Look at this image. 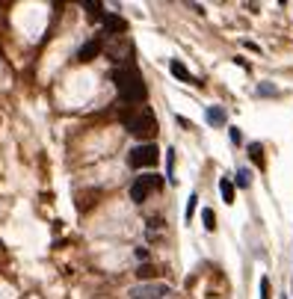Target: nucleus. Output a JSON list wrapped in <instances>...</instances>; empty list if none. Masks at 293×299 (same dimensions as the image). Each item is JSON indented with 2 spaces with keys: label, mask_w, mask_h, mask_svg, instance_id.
<instances>
[{
  "label": "nucleus",
  "mask_w": 293,
  "mask_h": 299,
  "mask_svg": "<svg viewBox=\"0 0 293 299\" xmlns=\"http://www.w3.org/2000/svg\"><path fill=\"white\" fill-rule=\"evenodd\" d=\"M260 299H269V278H260Z\"/></svg>",
  "instance_id": "obj_17"
},
{
  "label": "nucleus",
  "mask_w": 293,
  "mask_h": 299,
  "mask_svg": "<svg viewBox=\"0 0 293 299\" xmlns=\"http://www.w3.org/2000/svg\"><path fill=\"white\" fill-rule=\"evenodd\" d=\"M160 190H163V175H139L130 184V199L136 201V204H142L148 196H154Z\"/></svg>",
  "instance_id": "obj_3"
},
{
  "label": "nucleus",
  "mask_w": 293,
  "mask_h": 299,
  "mask_svg": "<svg viewBox=\"0 0 293 299\" xmlns=\"http://www.w3.org/2000/svg\"><path fill=\"white\" fill-rule=\"evenodd\" d=\"M163 293H169V287L166 284H139V287H133L130 290V299H163Z\"/></svg>",
  "instance_id": "obj_5"
},
{
  "label": "nucleus",
  "mask_w": 293,
  "mask_h": 299,
  "mask_svg": "<svg viewBox=\"0 0 293 299\" xmlns=\"http://www.w3.org/2000/svg\"><path fill=\"white\" fill-rule=\"evenodd\" d=\"M86 15H89V21H104L107 18V12H104L101 3H86Z\"/></svg>",
  "instance_id": "obj_12"
},
{
  "label": "nucleus",
  "mask_w": 293,
  "mask_h": 299,
  "mask_svg": "<svg viewBox=\"0 0 293 299\" xmlns=\"http://www.w3.org/2000/svg\"><path fill=\"white\" fill-rule=\"evenodd\" d=\"M195 207H198V196H190V199H187V210H184V216H187V222L193 219Z\"/></svg>",
  "instance_id": "obj_16"
},
{
  "label": "nucleus",
  "mask_w": 293,
  "mask_h": 299,
  "mask_svg": "<svg viewBox=\"0 0 293 299\" xmlns=\"http://www.w3.org/2000/svg\"><path fill=\"white\" fill-rule=\"evenodd\" d=\"M128 30V21L122 15H107L104 18V36H122Z\"/></svg>",
  "instance_id": "obj_7"
},
{
  "label": "nucleus",
  "mask_w": 293,
  "mask_h": 299,
  "mask_svg": "<svg viewBox=\"0 0 293 299\" xmlns=\"http://www.w3.org/2000/svg\"><path fill=\"white\" fill-rule=\"evenodd\" d=\"M160 275V266H154V264H142L139 269H136V278L142 281V284H148L151 278H157Z\"/></svg>",
  "instance_id": "obj_9"
},
{
  "label": "nucleus",
  "mask_w": 293,
  "mask_h": 299,
  "mask_svg": "<svg viewBox=\"0 0 293 299\" xmlns=\"http://www.w3.org/2000/svg\"><path fill=\"white\" fill-rule=\"evenodd\" d=\"M228 133H231V142H240V139H243V133L237 131V128H231Z\"/></svg>",
  "instance_id": "obj_19"
},
{
  "label": "nucleus",
  "mask_w": 293,
  "mask_h": 299,
  "mask_svg": "<svg viewBox=\"0 0 293 299\" xmlns=\"http://www.w3.org/2000/svg\"><path fill=\"white\" fill-rule=\"evenodd\" d=\"M169 71H172L181 83H201V80H195L193 74H190V68L184 66V63H178V60H172V63H169Z\"/></svg>",
  "instance_id": "obj_8"
},
{
  "label": "nucleus",
  "mask_w": 293,
  "mask_h": 299,
  "mask_svg": "<svg viewBox=\"0 0 293 299\" xmlns=\"http://www.w3.org/2000/svg\"><path fill=\"white\" fill-rule=\"evenodd\" d=\"M157 160H160V148H157L154 142H139L128 154V163L133 169H154Z\"/></svg>",
  "instance_id": "obj_4"
},
{
  "label": "nucleus",
  "mask_w": 293,
  "mask_h": 299,
  "mask_svg": "<svg viewBox=\"0 0 293 299\" xmlns=\"http://www.w3.org/2000/svg\"><path fill=\"white\" fill-rule=\"evenodd\" d=\"M101 51H104V39H101V36H98V39H89V42L77 51V60H80V63H92Z\"/></svg>",
  "instance_id": "obj_6"
},
{
  "label": "nucleus",
  "mask_w": 293,
  "mask_h": 299,
  "mask_svg": "<svg viewBox=\"0 0 293 299\" xmlns=\"http://www.w3.org/2000/svg\"><path fill=\"white\" fill-rule=\"evenodd\" d=\"M249 157H252L258 166H263V148H260V142H252V145H249Z\"/></svg>",
  "instance_id": "obj_15"
},
{
  "label": "nucleus",
  "mask_w": 293,
  "mask_h": 299,
  "mask_svg": "<svg viewBox=\"0 0 293 299\" xmlns=\"http://www.w3.org/2000/svg\"><path fill=\"white\" fill-rule=\"evenodd\" d=\"M201 222H204L207 231H213V228H216V213H213L210 207H204V210H201Z\"/></svg>",
  "instance_id": "obj_14"
},
{
  "label": "nucleus",
  "mask_w": 293,
  "mask_h": 299,
  "mask_svg": "<svg viewBox=\"0 0 293 299\" xmlns=\"http://www.w3.org/2000/svg\"><path fill=\"white\" fill-rule=\"evenodd\" d=\"M125 128H128L130 136L142 139V142H151L157 136V119L151 116V110H142V113H125L122 116Z\"/></svg>",
  "instance_id": "obj_2"
},
{
  "label": "nucleus",
  "mask_w": 293,
  "mask_h": 299,
  "mask_svg": "<svg viewBox=\"0 0 293 299\" xmlns=\"http://www.w3.org/2000/svg\"><path fill=\"white\" fill-rule=\"evenodd\" d=\"M169 181H172V184L178 181V178H175V154H172V151H169Z\"/></svg>",
  "instance_id": "obj_18"
},
{
  "label": "nucleus",
  "mask_w": 293,
  "mask_h": 299,
  "mask_svg": "<svg viewBox=\"0 0 293 299\" xmlns=\"http://www.w3.org/2000/svg\"><path fill=\"white\" fill-rule=\"evenodd\" d=\"M231 184H237V187H243V190H246V187L252 184V172H249V169H237V178H234Z\"/></svg>",
  "instance_id": "obj_13"
},
{
  "label": "nucleus",
  "mask_w": 293,
  "mask_h": 299,
  "mask_svg": "<svg viewBox=\"0 0 293 299\" xmlns=\"http://www.w3.org/2000/svg\"><path fill=\"white\" fill-rule=\"evenodd\" d=\"M113 83H116V89H119V98L125 101V104H136V101H145L148 95V89H145V80H142V74L136 71V66L130 63V66L119 68L116 74H113Z\"/></svg>",
  "instance_id": "obj_1"
},
{
  "label": "nucleus",
  "mask_w": 293,
  "mask_h": 299,
  "mask_svg": "<svg viewBox=\"0 0 293 299\" xmlns=\"http://www.w3.org/2000/svg\"><path fill=\"white\" fill-rule=\"evenodd\" d=\"M204 116H207V122H210L213 128H222V125H225V110H222V107H207Z\"/></svg>",
  "instance_id": "obj_10"
},
{
  "label": "nucleus",
  "mask_w": 293,
  "mask_h": 299,
  "mask_svg": "<svg viewBox=\"0 0 293 299\" xmlns=\"http://www.w3.org/2000/svg\"><path fill=\"white\" fill-rule=\"evenodd\" d=\"M219 193H222V201H225V204H234V184H231V178H222V181H219Z\"/></svg>",
  "instance_id": "obj_11"
}]
</instances>
